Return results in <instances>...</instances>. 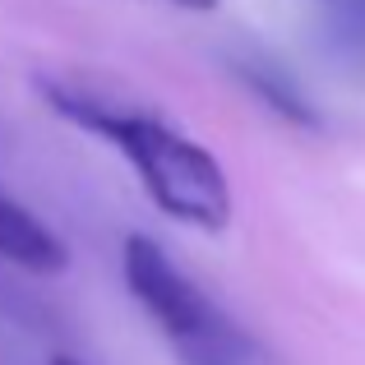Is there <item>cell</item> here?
<instances>
[{
	"mask_svg": "<svg viewBox=\"0 0 365 365\" xmlns=\"http://www.w3.org/2000/svg\"><path fill=\"white\" fill-rule=\"evenodd\" d=\"M42 93H46L56 116L74 120L88 134H102L134 167V176L143 180V195L167 217L190 222L199 232H222L232 222V185H227V171L204 143L185 139L180 130H171L158 116L116 107V102H98L88 93L65 88V83H51V79L42 83Z\"/></svg>",
	"mask_w": 365,
	"mask_h": 365,
	"instance_id": "1",
	"label": "cell"
},
{
	"mask_svg": "<svg viewBox=\"0 0 365 365\" xmlns=\"http://www.w3.org/2000/svg\"><path fill=\"white\" fill-rule=\"evenodd\" d=\"M120 273L130 296L158 324L162 342L180 365H287L255 333H245L232 314H222L148 236H125Z\"/></svg>",
	"mask_w": 365,
	"mask_h": 365,
	"instance_id": "2",
	"label": "cell"
},
{
	"mask_svg": "<svg viewBox=\"0 0 365 365\" xmlns=\"http://www.w3.org/2000/svg\"><path fill=\"white\" fill-rule=\"evenodd\" d=\"M319 46L347 83L365 88V0H314Z\"/></svg>",
	"mask_w": 365,
	"mask_h": 365,
	"instance_id": "3",
	"label": "cell"
},
{
	"mask_svg": "<svg viewBox=\"0 0 365 365\" xmlns=\"http://www.w3.org/2000/svg\"><path fill=\"white\" fill-rule=\"evenodd\" d=\"M245 79L255 83V93L268 102L273 111H282L287 120H296V125H314V111H310V102L301 98V93L292 88V83L282 79V70H273V65H245Z\"/></svg>",
	"mask_w": 365,
	"mask_h": 365,
	"instance_id": "4",
	"label": "cell"
},
{
	"mask_svg": "<svg viewBox=\"0 0 365 365\" xmlns=\"http://www.w3.org/2000/svg\"><path fill=\"white\" fill-rule=\"evenodd\" d=\"M171 5H185V9H213L217 0H171Z\"/></svg>",
	"mask_w": 365,
	"mask_h": 365,
	"instance_id": "5",
	"label": "cell"
},
{
	"mask_svg": "<svg viewBox=\"0 0 365 365\" xmlns=\"http://www.w3.org/2000/svg\"><path fill=\"white\" fill-rule=\"evenodd\" d=\"M51 365H79V361H70V356H56Z\"/></svg>",
	"mask_w": 365,
	"mask_h": 365,
	"instance_id": "6",
	"label": "cell"
}]
</instances>
